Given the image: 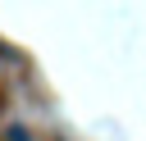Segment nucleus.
I'll return each mask as SVG.
<instances>
[{
	"label": "nucleus",
	"mask_w": 146,
	"mask_h": 141,
	"mask_svg": "<svg viewBox=\"0 0 146 141\" xmlns=\"http://www.w3.org/2000/svg\"><path fill=\"white\" fill-rule=\"evenodd\" d=\"M9 141H27V132L23 127H9Z\"/></svg>",
	"instance_id": "1"
}]
</instances>
